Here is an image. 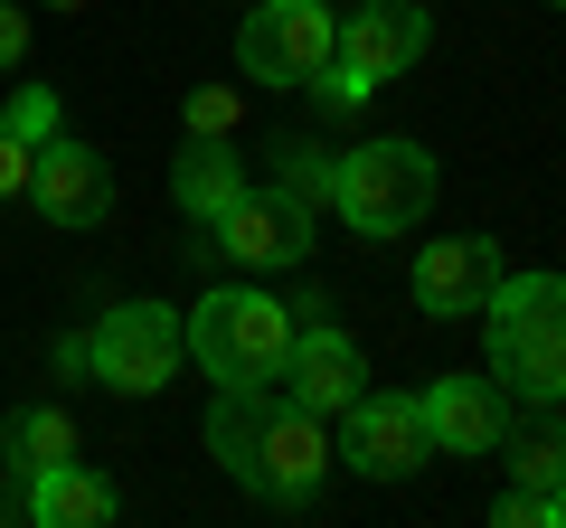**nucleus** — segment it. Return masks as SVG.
<instances>
[{"label":"nucleus","instance_id":"obj_17","mask_svg":"<svg viewBox=\"0 0 566 528\" xmlns=\"http://www.w3.org/2000/svg\"><path fill=\"white\" fill-rule=\"evenodd\" d=\"M510 444V472H520L528 490H557L566 482V425L547 415V425H528V434H501Z\"/></svg>","mask_w":566,"mask_h":528},{"label":"nucleus","instance_id":"obj_3","mask_svg":"<svg viewBox=\"0 0 566 528\" xmlns=\"http://www.w3.org/2000/svg\"><path fill=\"white\" fill-rule=\"evenodd\" d=\"M180 330H189V359H199L218 387H274L283 378V349H293V311L264 303L255 284L208 293Z\"/></svg>","mask_w":566,"mask_h":528},{"label":"nucleus","instance_id":"obj_13","mask_svg":"<svg viewBox=\"0 0 566 528\" xmlns=\"http://www.w3.org/2000/svg\"><path fill=\"white\" fill-rule=\"evenodd\" d=\"M331 57H340V66H359L368 85L406 76V66L424 57V10H406V0H368V10H349V20H340Z\"/></svg>","mask_w":566,"mask_h":528},{"label":"nucleus","instance_id":"obj_6","mask_svg":"<svg viewBox=\"0 0 566 528\" xmlns=\"http://www.w3.org/2000/svg\"><path fill=\"white\" fill-rule=\"evenodd\" d=\"M180 359H189V330L170 321L161 303H114L95 321V378L114 387V397H161Z\"/></svg>","mask_w":566,"mask_h":528},{"label":"nucleus","instance_id":"obj_25","mask_svg":"<svg viewBox=\"0 0 566 528\" xmlns=\"http://www.w3.org/2000/svg\"><path fill=\"white\" fill-rule=\"evenodd\" d=\"M547 519H557V528H566V482H557V490H547Z\"/></svg>","mask_w":566,"mask_h":528},{"label":"nucleus","instance_id":"obj_14","mask_svg":"<svg viewBox=\"0 0 566 528\" xmlns=\"http://www.w3.org/2000/svg\"><path fill=\"white\" fill-rule=\"evenodd\" d=\"M114 509H123L114 482H104V472H85V463L29 472V519H39V528H104Z\"/></svg>","mask_w":566,"mask_h":528},{"label":"nucleus","instance_id":"obj_11","mask_svg":"<svg viewBox=\"0 0 566 528\" xmlns=\"http://www.w3.org/2000/svg\"><path fill=\"white\" fill-rule=\"evenodd\" d=\"M424 453H434V434H424V406H416V397H359V406H349L340 463H359L368 482H406Z\"/></svg>","mask_w":566,"mask_h":528},{"label":"nucleus","instance_id":"obj_26","mask_svg":"<svg viewBox=\"0 0 566 528\" xmlns=\"http://www.w3.org/2000/svg\"><path fill=\"white\" fill-rule=\"evenodd\" d=\"M48 10H85V0H48Z\"/></svg>","mask_w":566,"mask_h":528},{"label":"nucleus","instance_id":"obj_7","mask_svg":"<svg viewBox=\"0 0 566 528\" xmlns=\"http://www.w3.org/2000/svg\"><path fill=\"white\" fill-rule=\"evenodd\" d=\"M501 236H434L416 255V311L424 321H482V303L501 293Z\"/></svg>","mask_w":566,"mask_h":528},{"label":"nucleus","instance_id":"obj_1","mask_svg":"<svg viewBox=\"0 0 566 528\" xmlns=\"http://www.w3.org/2000/svg\"><path fill=\"white\" fill-rule=\"evenodd\" d=\"M208 453H218L245 490H264V500H303V490L331 472L322 415H312L303 397H274V387H218V406H208Z\"/></svg>","mask_w":566,"mask_h":528},{"label":"nucleus","instance_id":"obj_5","mask_svg":"<svg viewBox=\"0 0 566 528\" xmlns=\"http://www.w3.org/2000/svg\"><path fill=\"white\" fill-rule=\"evenodd\" d=\"M331 39H340V20L322 0H255L237 29V66L255 85H312L331 66Z\"/></svg>","mask_w":566,"mask_h":528},{"label":"nucleus","instance_id":"obj_4","mask_svg":"<svg viewBox=\"0 0 566 528\" xmlns=\"http://www.w3.org/2000/svg\"><path fill=\"white\" fill-rule=\"evenodd\" d=\"M331 208H340L368 245L424 226V208H434V151H424V142H368V151H349L340 180H331Z\"/></svg>","mask_w":566,"mask_h":528},{"label":"nucleus","instance_id":"obj_12","mask_svg":"<svg viewBox=\"0 0 566 528\" xmlns=\"http://www.w3.org/2000/svg\"><path fill=\"white\" fill-rule=\"evenodd\" d=\"M416 406H424L434 453H491L510 434V387L501 378H434Z\"/></svg>","mask_w":566,"mask_h":528},{"label":"nucleus","instance_id":"obj_15","mask_svg":"<svg viewBox=\"0 0 566 528\" xmlns=\"http://www.w3.org/2000/svg\"><path fill=\"white\" fill-rule=\"evenodd\" d=\"M170 189H180V208H189L199 226H218V218H227V199L245 189V151L227 142V133H189L180 180H170Z\"/></svg>","mask_w":566,"mask_h":528},{"label":"nucleus","instance_id":"obj_10","mask_svg":"<svg viewBox=\"0 0 566 528\" xmlns=\"http://www.w3.org/2000/svg\"><path fill=\"white\" fill-rule=\"evenodd\" d=\"M29 199H39L48 226H104V208H114V170L95 161V142L48 133L39 161H29Z\"/></svg>","mask_w":566,"mask_h":528},{"label":"nucleus","instance_id":"obj_20","mask_svg":"<svg viewBox=\"0 0 566 528\" xmlns=\"http://www.w3.org/2000/svg\"><path fill=\"white\" fill-rule=\"evenodd\" d=\"M312 95H322V104H331V114H359V104H368V95H378V85H368V76H359V66H340V57H331V66H322V76H312Z\"/></svg>","mask_w":566,"mask_h":528},{"label":"nucleus","instance_id":"obj_2","mask_svg":"<svg viewBox=\"0 0 566 528\" xmlns=\"http://www.w3.org/2000/svg\"><path fill=\"white\" fill-rule=\"evenodd\" d=\"M491 378L528 406L566 397V274H501V293L482 303Z\"/></svg>","mask_w":566,"mask_h":528},{"label":"nucleus","instance_id":"obj_8","mask_svg":"<svg viewBox=\"0 0 566 528\" xmlns=\"http://www.w3.org/2000/svg\"><path fill=\"white\" fill-rule=\"evenodd\" d=\"M312 245V208L293 189H237L218 218V255H237L245 274H283V264H303Z\"/></svg>","mask_w":566,"mask_h":528},{"label":"nucleus","instance_id":"obj_23","mask_svg":"<svg viewBox=\"0 0 566 528\" xmlns=\"http://www.w3.org/2000/svg\"><path fill=\"white\" fill-rule=\"evenodd\" d=\"M491 519H501V528H557V519H547V490H528V482L510 490V500L491 509Z\"/></svg>","mask_w":566,"mask_h":528},{"label":"nucleus","instance_id":"obj_9","mask_svg":"<svg viewBox=\"0 0 566 528\" xmlns=\"http://www.w3.org/2000/svg\"><path fill=\"white\" fill-rule=\"evenodd\" d=\"M283 397H303L312 415H349V406L368 397L359 340L331 330V321H303V330H293V349H283Z\"/></svg>","mask_w":566,"mask_h":528},{"label":"nucleus","instance_id":"obj_22","mask_svg":"<svg viewBox=\"0 0 566 528\" xmlns=\"http://www.w3.org/2000/svg\"><path fill=\"white\" fill-rule=\"evenodd\" d=\"M29 161H39V142H20V133L0 123V199H20V189H29Z\"/></svg>","mask_w":566,"mask_h":528},{"label":"nucleus","instance_id":"obj_24","mask_svg":"<svg viewBox=\"0 0 566 528\" xmlns=\"http://www.w3.org/2000/svg\"><path fill=\"white\" fill-rule=\"evenodd\" d=\"M20 47H29V10H20V0H0V66H20Z\"/></svg>","mask_w":566,"mask_h":528},{"label":"nucleus","instance_id":"obj_16","mask_svg":"<svg viewBox=\"0 0 566 528\" xmlns=\"http://www.w3.org/2000/svg\"><path fill=\"white\" fill-rule=\"evenodd\" d=\"M0 444H10V472L76 463V415H66V406H20L10 425H0Z\"/></svg>","mask_w":566,"mask_h":528},{"label":"nucleus","instance_id":"obj_19","mask_svg":"<svg viewBox=\"0 0 566 528\" xmlns=\"http://www.w3.org/2000/svg\"><path fill=\"white\" fill-rule=\"evenodd\" d=\"M10 133H20V142H48V133H57V95H48V85H20V95H10Z\"/></svg>","mask_w":566,"mask_h":528},{"label":"nucleus","instance_id":"obj_27","mask_svg":"<svg viewBox=\"0 0 566 528\" xmlns=\"http://www.w3.org/2000/svg\"><path fill=\"white\" fill-rule=\"evenodd\" d=\"M547 10H566V0H547Z\"/></svg>","mask_w":566,"mask_h":528},{"label":"nucleus","instance_id":"obj_21","mask_svg":"<svg viewBox=\"0 0 566 528\" xmlns=\"http://www.w3.org/2000/svg\"><path fill=\"white\" fill-rule=\"evenodd\" d=\"M189 133H237V85H199L189 95Z\"/></svg>","mask_w":566,"mask_h":528},{"label":"nucleus","instance_id":"obj_18","mask_svg":"<svg viewBox=\"0 0 566 528\" xmlns=\"http://www.w3.org/2000/svg\"><path fill=\"white\" fill-rule=\"evenodd\" d=\"M274 161H283V189H293V199H331V180H340V161H331V151H312V142H274Z\"/></svg>","mask_w":566,"mask_h":528}]
</instances>
